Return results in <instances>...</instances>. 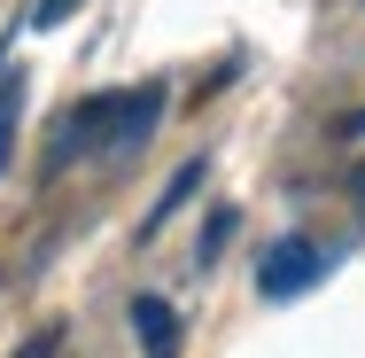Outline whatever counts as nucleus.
<instances>
[{
    "label": "nucleus",
    "mask_w": 365,
    "mask_h": 358,
    "mask_svg": "<svg viewBox=\"0 0 365 358\" xmlns=\"http://www.w3.org/2000/svg\"><path fill=\"white\" fill-rule=\"evenodd\" d=\"M327 281V249L311 242V234H280L264 257H257V296H272V304H288L303 288Z\"/></svg>",
    "instance_id": "f257e3e1"
},
{
    "label": "nucleus",
    "mask_w": 365,
    "mask_h": 358,
    "mask_svg": "<svg viewBox=\"0 0 365 358\" xmlns=\"http://www.w3.org/2000/svg\"><path fill=\"white\" fill-rule=\"evenodd\" d=\"M163 109H171L163 78H148V86H133V94H117V109H109V133H101V156H109V164L140 156V148L155 141V125H163Z\"/></svg>",
    "instance_id": "f03ea898"
},
{
    "label": "nucleus",
    "mask_w": 365,
    "mask_h": 358,
    "mask_svg": "<svg viewBox=\"0 0 365 358\" xmlns=\"http://www.w3.org/2000/svg\"><path fill=\"white\" fill-rule=\"evenodd\" d=\"M109 109H117V94H86V101H71V109L55 117V141H47V179H55V171H71V164H86V156H101Z\"/></svg>",
    "instance_id": "7ed1b4c3"
},
{
    "label": "nucleus",
    "mask_w": 365,
    "mask_h": 358,
    "mask_svg": "<svg viewBox=\"0 0 365 358\" xmlns=\"http://www.w3.org/2000/svg\"><path fill=\"white\" fill-rule=\"evenodd\" d=\"M133 335L148 358H179V312L163 296H133Z\"/></svg>",
    "instance_id": "20e7f679"
},
{
    "label": "nucleus",
    "mask_w": 365,
    "mask_h": 358,
    "mask_svg": "<svg viewBox=\"0 0 365 358\" xmlns=\"http://www.w3.org/2000/svg\"><path fill=\"white\" fill-rule=\"evenodd\" d=\"M202 171H210V164H202V156H187V164H179V171H171V179H163V195H155V203H148V218H140V234H163V218L179 211V203H187V195H195V187H202Z\"/></svg>",
    "instance_id": "39448f33"
},
{
    "label": "nucleus",
    "mask_w": 365,
    "mask_h": 358,
    "mask_svg": "<svg viewBox=\"0 0 365 358\" xmlns=\"http://www.w3.org/2000/svg\"><path fill=\"white\" fill-rule=\"evenodd\" d=\"M233 226H241V211H233V203H218V211L202 218V242H195V273H210V265L225 257V234H233Z\"/></svg>",
    "instance_id": "423d86ee"
},
{
    "label": "nucleus",
    "mask_w": 365,
    "mask_h": 358,
    "mask_svg": "<svg viewBox=\"0 0 365 358\" xmlns=\"http://www.w3.org/2000/svg\"><path fill=\"white\" fill-rule=\"evenodd\" d=\"M16 117H24V78L0 71V171H8V156H16Z\"/></svg>",
    "instance_id": "0eeeda50"
},
{
    "label": "nucleus",
    "mask_w": 365,
    "mask_h": 358,
    "mask_svg": "<svg viewBox=\"0 0 365 358\" xmlns=\"http://www.w3.org/2000/svg\"><path fill=\"white\" fill-rule=\"evenodd\" d=\"M8 358H63V327H39L31 343H16Z\"/></svg>",
    "instance_id": "6e6552de"
},
{
    "label": "nucleus",
    "mask_w": 365,
    "mask_h": 358,
    "mask_svg": "<svg viewBox=\"0 0 365 358\" xmlns=\"http://www.w3.org/2000/svg\"><path fill=\"white\" fill-rule=\"evenodd\" d=\"M78 8H86V0H39V8H31V24H39V31H55V24H71Z\"/></svg>",
    "instance_id": "1a4fd4ad"
},
{
    "label": "nucleus",
    "mask_w": 365,
    "mask_h": 358,
    "mask_svg": "<svg viewBox=\"0 0 365 358\" xmlns=\"http://www.w3.org/2000/svg\"><path fill=\"white\" fill-rule=\"evenodd\" d=\"M342 141H365V109H358V117H342Z\"/></svg>",
    "instance_id": "9d476101"
}]
</instances>
